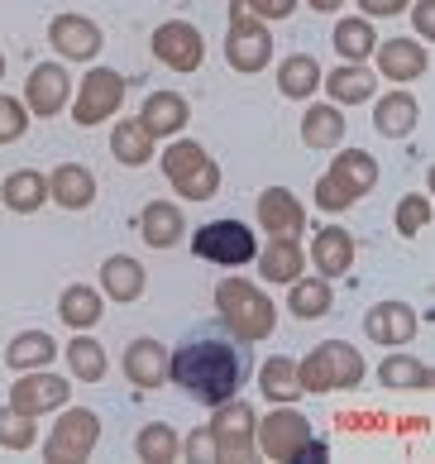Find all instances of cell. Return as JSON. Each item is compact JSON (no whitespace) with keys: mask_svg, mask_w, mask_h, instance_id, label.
<instances>
[{"mask_svg":"<svg viewBox=\"0 0 435 464\" xmlns=\"http://www.w3.org/2000/svg\"><path fill=\"white\" fill-rule=\"evenodd\" d=\"M302 440H306V421L292 417V411H277V417H268L264 431H258V445L268 455H297Z\"/></svg>","mask_w":435,"mask_h":464,"instance_id":"52a82bcc","label":"cell"},{"mask_svg":"<svg viewBox=\"0 0 435 464\" xmlns=\"http://www.w3.org/2000/svg\"><path fill=\"white\" fill-rule=\"evenodd\" d=\"M302 378H306V388H340V378H344V388H350L359 378V359L344 350L340 340H325V345L306 359Z\"/></svg>","mask_w":435,"mask_h":464,"instance_id":"277c9868","label":"cell"},{"mask_svg":"<svg viewBox=\"0 0 435 464\" xmlns=\"http://www.w3.org/2000/svg\"><path fill=\"white\" fill-rule=\"evenodd\" d=\"M96 316H101V306H96V292H86V287L63 292V321H72V325H92Z\"/></svg>","mask_w":435,"mask_h":464,"instance_id":"2e32d148","label":"cell"},{"mask_svg":"<svg viewBox=\"0 0 435 464\" xmlns=\"http://www.w3.org/2000/svg\"><path fill=\"white\" fill-rule=\"evenodd\" d=\"M58 201L63 206H86L92 201V178H86L82 168H63L58 173Z\"/></svg>","mask_w":435,"mask_h":464,"instance_id":"ac0fdd59","label":"cell"},{"mask_svg":"<svg viewBox=\"0 0 435 464\" xmlns=\"http://www.w3.org/2000/svg\"><path fill=\"white\" fill-rule=\"evenodd\" d=\"M67 359H72V369H77L82 383H96V378L106 373V354H101L96 340H77V345L67 350Z\"/></svg>","mask_w":435,"mask_h":464,"instance_id":"7c38bea8","label":"cell"},{"mask_svg":"<svg viewBox=\"0 0 435 464\" xmlns=\"http://www.w3.org/2000/svg\"><path fill=\"white\" fill-rule=\"evenodd\" d=\"M139 455H172V436L168 431H153V436H139Z\"/></svg>","mask_w":435,"mask_h":464,"instance_id":"484cf974","label":"cell"},{"mask_svg":"<svg viewBox=\"0 0 435 464\" xmlns=\"http://www.w3.org/2000/svg\"><path fill=\"white\" fill-rule=\"evenodd\" d=\"M249 436H254V411L249 407H225L216 417L220 455H249Z\"/></svg>","mask_w":435,"mask_h":464,"instance_id":"8992f818","label":"cell"},{"mask_svg":"<svg viewBox=\"0 0 435 464\" xmlns=\"http://www.w3.org/2000/svg\"><path fill=\"white\" fill-rule=\"evenodd\" d=\"M106 283H111V297L130 302L139 287H144V268H134L130 259H111L106 264Z\"/></svg>","mask_w":435,"mask_h":464,"instance_id":"8fae6325","label":"cell"},{"mask_svg":"<svg viewBox=\"0 0 435 464\" xmlns=\"http://www.w3.org/2000/svg\"><path fill=\"white\" fill-rule=\"evenodd\" d=\"M292 312L297 316H321L325 312V287H292Z\"/></svg>","mask_w":435,"mask_h":464,"instance_id":"7402d4cb","label":"cell"},{"mask_svg":"<svg viewBox=\"0 0 435 464\" xmlns=\"http://www.w3.org/2000/svg\"><path fill=\"white\" fill-rule=\"evenodd\" d=\"M363 5H369V10L378 5L382 14H392V10H402V0H363Z\"/></svg>","mask_w":435,"mask_h":464,"instance_id":"f1b7e54d","label":"cell"},{"mask_svg":"<svg viewBox=\"0 0 435 464\" xmlns=\"http://www.w3.org/2000/svg\"><path fill=\"white\" fill-rule=\"evenodd\" d=\"M249 369H254L249 345L220 321L197 325V331L178 345V354H172V383L201 407L230 402L235 392L249 383Z\"/></svg>","mask_w":435,"mask_h":464,"instance_id":"6da1fadb","label":"cell"},{"mask_svg":"<svg viewBox=\"0 0 435 464\" xmlns=\"http://www.w3.org/2000/svg\"><path fill=\"white\" fill-rule=\"evenodd\" d=\"M363 325H369V335L392 340V345H397L402 335H411L416 321H411V312H407L402 302H388V306H378V312H369V321H363Z\"/></svg>","mask_w":435,"mask_h":464,"instance_id":"9c48e42d","label":"cell"},{"mask_svg":"<svg viewBox=\"0 0 435 464\" xmlns=\"http://www.w3.org/2000/svg\"><path fill=\"white\" fill-rule=\"evenodd\" d=\"M63 392H67V388L58 383V378H29V383H20V392H14V407L39 411V407H53Z\"/></svg>","mask_w":435,"mask_h":464,"instance_id":"30bf717a","label":"cell"},{"mask_svg":"<svg viewBox=\"0 0 435 464\" xmlns=\"http://www.w3.org/2000/svg\"><path fill=\"white\" fill-rule=\"evenodd\" d=\"M407 115H416L407 101H388V106H382V130H388V134L407 130Z\"/></svg>","mask_w":435,"mask_h":464,"instance_id":"d4e9b609","label":"cell"},{"mask_svg":"<svg viewBox=\"0 0 435 464\" xmlns=\"http://www.w3.org/2000/svg\"><path fill=\"white\" fill-rule=\"evenodd\" d=\"M125 369L139 388H153L163 378V350H159V340H134V350L125 354Z\"/></svg>","mask_w":435,"mask_h":464,"instance_id":"ba28073f","label":"cell"},{"mask_svg":"<svg viewBox=\"0 0 435 464\" xmlns=\"http://www.w3.org/2000/svg\"><path fill=\"white\" fill-rule=\"evenodd\" d=\"M397 220H402V235H416V226H421V220H426V206H402V216H397Z\"/></svg>","mask_w":435,"mask_h":464,"instance_id":"83f0119b","label":"cell"},{"mask_svg":"<svg viewBox=\"0 0 435 464\" xmlns=\"http://www.w3.org/2000/svg\"><path fill=\"white\" fill-rule=\"evenodd\" d=\"M264 273H268V278H277V283L297 278V273H302V254H297V245H277V249H268Z\"/></svg>","mask_w":435,"mask_h":464,"instance_id":"d6986e66","label":"cell"},{"mask_svg":"<svg viewBox=\"0 0 435 464\" xmlns=\"http://www.w3.org/2000/svg\"><path fill=\"white\" fill-rule=\"evenodd\" d=\"M378 378L388 388H426L430 383V373L421 364H407V359H388V364L378 369Z\"/></svg>","mask_w":435,"mask_h":464,"instance_id":"9a60e30c","label":"cell"},{"mask_svg":"<svg viewBox=\"0 0 435 464\" xmlns=\"http://www.w3.org/2000/svg\"><path fill=\"white\" fill-rule=\"evenodd\" d=\"M264 216L277 220V226H283V235H287V230H302V211H297V206H287L283 197H268V201H264Z\"/></svg>","mask_w":435,"mask_h":464,"instance_id":"603a6c76","label":"cell"},{"mask_svg":"<svg viewBox=\"0 0 435 464\" xmlns=\"http://www.w3.org/2000/svg\"><path fill=\"white\" fill-rule=\"evenodd\" d=\"M92 440H96V417L92 411H67L58 436L48 440V459H77V455L92 450Z\"/></svg>","mask_w":435,"mask_h":464,"instance_id":"5b68a950","label":"cell"},{"mask_svg":"<svg viewBox=\"0 0 435 464\" xmlns=\"http://www.w3.org/2000/svg\"><path fill=\"white\" fill-rule=\"evenodd\" d=\"M0 440L14 445V450H24V445L34 440V421L14 417V411H0Z\"/></svg>","mask_w":435,"mask_h":464,"instance_id":"44dd1931","label":"cell"},{"mask_svg":"<svg viewBox=\"0 0 435 464\" xmlns=\"http://www.w3.org/2000/svg\"><path fill=\"white\" fill-rule=\"evenodd\" d=\"M139 226H144V235L153 239V245H172V239H178V216H172L168 206H153Z\"/></svg>","mask_w":435,"mask_h":464,"instance_id":"ffe728a7","label":"cell"},{"mask_svg":"<svg viewBox=\"0 0 435 464\" xmlns=\"http://www.w3.org/2000/svg\"><path fill=\"white\" fill-rule=\"evenodd\" d=\"M316 259H321L325 273H344V268H350V239H344L340 230H325V235H321Z\"/></svg>","mask_w":435,"mask_h":464,"instance_id":"e0dca14e","label":"cell"},{"mask_svg":"<svg viewBox=\"0 0 435 464\" xmlns=\"http://www.w3.org/2000/svg\"><path fill=\"white\" fill-rule=\"evenodd\" d=\"M44 359H53V340H48L44 331L20 335V340H14V350H10V364H14V369H24V364H44Z\"/></svg>","mask_w":435,"mask_h":464,"instance_id":"4fadbf2b","label":"cell"},{"mask_svg":"<svg viewBox=\"0 0 435 464\" xmlns=\"http://www.w3.org/2000/svg\"><path fill=\"white\" fill-rule=\"evenodd\" d=\"M191 249L211 264H249L258 245H254V230H245L239 220H211V226L197 230V245Z\"/></svg>","mask_w":435,"mask_h":464,"instance_id":"7a4b0ae2","label":"cell"},{"mask_svg":"<svg viewBox=\"0 0 435 464\" xmlns=\"http://www.w3.org/2000/svg\"><path fill=\"white\" fill-rule=\"evenodd\" d=\"M5 201L14 206V211H34V206L44 201V182L34 178V173H14L5 182Z\"/></svg>","mask_w":435,"mask_h":464,"instance_id":"5bb4252c","label":"cell"},{"mask_svg":"<svg viewBox=\"0 0 435 464\" xmlns=\"http://www.w3.org/2000/svg\"><path fill=\"white\" fill-rule=\"evenodd\" d=\"M311 72H316V67H311L306 58H292V63L283 67V87H287V92H306V87H311Z\"/></svg>","mask_w":435,"mask_h":464,"instance_id":"cb8c5ba5","label":"cell"},{"mask_svg":"<svg viewBox=\"0 0 435 464\" xmlns=\"http://www.w3.org/2000/svg\"><path fill=\"white\" fill-rule=\"evenodd\" d=\"M220 297H225V302H245V306H225V321L235 325L239 340H254V335H268V331H273V306H268V297H258L254 287L225 283Z\"/></svg>","mask_w":435,"mask_h":464,"instance_id":"3957f363","label":"cell"},{"mask_svg":"<svg viewBox=\"0 0 435 464\" xmlns=\"http://www.w3.org/2000/svg\"><path fill=\"white\" fill-rule=\"evenodd\" d=\"M287 373H292V369L283 364V359H277V364H268V378H273V383H268V392H273V398H287V392H292V383H283Z\"/></svg>","mask_w":435,"mask_h":464,"instance_id":"4316f807","label":"cell"}]
</instances>
